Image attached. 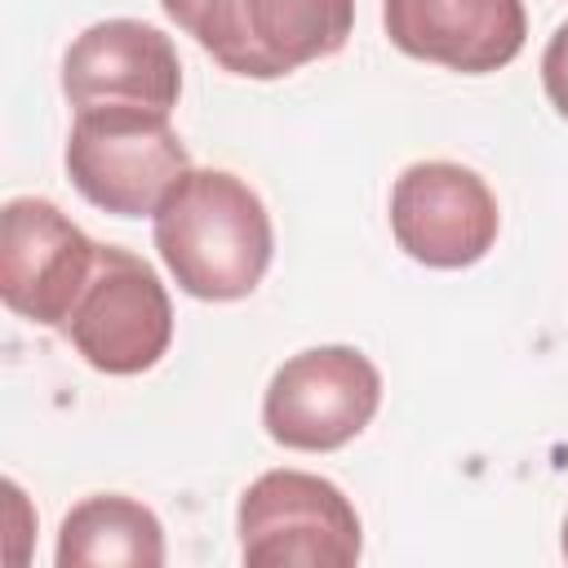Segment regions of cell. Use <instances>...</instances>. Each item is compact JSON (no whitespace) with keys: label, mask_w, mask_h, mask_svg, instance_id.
Segmentation results:
<instances>
[{"label":"cell","mask_w":568,"mask_h":568,"mask_svg":"<svg viewBox=\"0 0 568 568\" xmlns=\"http://www.w3.org/2000/svg\"><path fill=\"white\" fill-rule=\"evenodd\" d=\"M151 240L178 288L200 302L248 297L275 253L262 195L226 169H186L151 213Z\"/></svg>","instance_id":"1"},{"label":"cell","mask_w":568,"mask_h":568,"mask_svg":"<svg viewBox=\"0 0 568 568\" xmlns=\"http://www.w3.org/2000/svg\"><path fill=\"white\" fill-rule=\"evenodd\" d=\"M222 71L280 80L306 62L333 58L355 27V0H160Z\"/></svg>","instance_id":"2"},{"label":"cell","mask_w":568,"mask_h":568,"mask_svg":"<svg viewBox=\"0 0 568 568\" xmlns=\"http://www.w3.org/2000/svg\"><path fill=\"white\" fill-rule=\"evenodd\" d=\"M240 559L248 568H351L364 528L351 497L311 470H266L240 493Z\"/></svg>","instance_id":"3"},{"label":"cell","mask_w":568,"mask_h":568,"mask_svg":"<svg viewBox=\"0 0 568 568\" xmlns=\"http://www.w3.org/2000/svg\"><path fill=\"white\" fill-rule=\"evenodd\" d=\"M67 178L102 213L142 217L191 169L169 115L142 111H80L67 133Z\"/></svg>","instance_id":"4"},{"label":"cell","mask_w":568,"mask_h":568,"mask_svg":"<svg viewBox=\"0 0 568 568\" xmlns=\"http://www.w3.org/2000/svg\"><path fill=\"white\" fill-rule=\"evenodd\" d=\"M62 337L106 377H133L164 359L173 342V302L151 262L98 244L93 271L62 324Z\"/></svg>","instance_id":"5"},{"label":"cell","mask_w":568,"mask_h":568,"mask_svg":"<svg viewBox=\"0 0 568 568\" xmlns=\"http://www.w3.org/2000/svg\"><path fill=\"white\" fill-rule=\"evenodd\" d=\"M382 404V373L355 346H311L288 355L262 395V426L293 453L351 444Z\"/></svg>","instance_id":"6"},{"label":"cell","mask_w":568,"mask_h":568,"mask_svg":"<svg viewBox=\"0 0 568 568\" xmlns=\"http://www.w3.org/2000/svg\"><path fill=\"white\" fill-rule=\"evenodd\" d=\"M501 231L493 186L453 160H417L390 186V235L395 244L435 271L475 266Z\"/></svg>","instance_id":"7"},{"label":"cell","mask_w":568,"mask_h":568,"mask_svg":"<svg viewBox=\"0 0 568 568\" xmlns=\"http://www.w3.org/2000/svg\"><path fill=\"white\" fill-rule=\"evenodd\" d=\"M62 93L71 111H142L173 115L182 93V62L173 40L138 18H106L84 27L62 53Z\"/></svg>","instance_id":"8"},{"label":"cell","mask_w":568,"mask_h":568,"mask_svg":"<svg viewBox=\"0 0 568 568\" xmlns=\"http://www.w3.org/2000/svg\"><path fill=\"white\" fill-rule=\"evenodd\" d=\"M98 244L40 195H13L0 213V297L13 315L62 328L89 271Z\"/></svg>","instance_id":"9"},{"label":"cell","mask_w":568,"mask_h":568,"mask_svg":"<svg viewBox=\"0 0 568 568\" xmlns=\"http://www.w3.org/2000/svg\"><path fill=\"white\" fill-rule=\"evenodd\" d=\"M382 27L417 62L488 75L519 58L528 13L524 0H382Z\"/></svg>","instance_id":"10"},{"label":"cell","mask_w":568,"mask_h":568,"mask_svg":"<svg viewBox=\"0 0 568 568\" xmlns=\"http://www.w3.org/2000/svg\"><path fill=\"white\" fill-rule=\"evenodd\" d=\"M53 559L58 568H160L164 528L151 506L124 493H93L62 515Z\"/></svg>","instance_id":"11"},{"label":"cell","mask_w":568,"mask_h":568,"mask_svg":"<svg viewBox=\"0 0 568 568\" xmlns=\"http://www.w3.org/2000/svg\"><path fill=\"white\" fill-rule=\"evenodd\" d=\"M541 84H546L550 106L568 120V22H559L555 36L546 40V53H541Z\"/></svg>","instance_id":"12"},{"label":"cell","mask_w":568,"mask_h":568,"mask_svg":"<svg viewBox=\"0 0 568 568\" xmlns=\"http://www.w3.org/2000/svg\"><path fill=\"white\" fill-rule=\"evenodd\" d=\"M559 550H564V559H568V515H564V532H559Z\"/></svg>","instance_id":"13"}]
</instances>
